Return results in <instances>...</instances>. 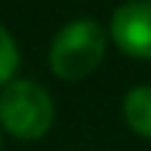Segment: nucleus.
Returning <instances> with one entry per match:
<instances>
[{
    "label": "nucleus",
    "mask_w": 151,
    "mask_h": 151,
    "mask_svg": "<svg viewBox=\"0 0 151 151\" xmlns=\"http://www.w3.org/2000/svg\"><path fill=\"white\" fill-rule=\"evenodd\" d=\"M106 53V28L95 17H76L56 31L48 50V65L56 78L81 81L98 70Z\"/></svg>",
    "instance_id": "nucleus-1"
},
{
    "label": "nucleus",
    "mask_w": 151,
    "mask_h": 151,
    "mask_svg": "<svg viewBox=\"0 0 151 151\" xmlns=\"http://www.w3.org/2000/svg\"><path fill=\"white\" fill-rule=\"evenodd\" d=\"M56 106L50 92L31 78H14L0 87V126L17 140H42L50 132Z\"/></svg>",
    "instance_id": "nucleus-2"
},
{
    "label": "nucleus",
    "mask_w": 151,
    "mask_h": 151,
    "mask_svg": "<svg viewBox=\"0 0 151 151\" xmlns=\"http://www.w3.org/2000/svg\"><path fill=\"white\" fill-rule=\"evenodd\" d=\"M109 37L120 53L151 59V0H126L109 20Z\"/></svg>",
    "instance_id": "nucleus-3"
},
{
    "label": "nucleus",
    "mask_w": 151,
    "mask_h": 151,
    "mask_svg": "<svg viewBox=\"0 0 151 151\" xmlns=\"http://www.w3.org/2000/svg\"><path fill=\"white\" fill-rule=\"evenodd\" d=\"M123 120L134 134L151 140V84H137L123 95Z\"/></svg>",
    "instance_id": "nucleus-4"
},
{
    "label": "nucleus",
    "mask_w": 151,
    "mask_h": 151,
    "mask_svg": "<svg viewBox=\"0 0 151 151\" xmlns=\"http://www.w3.org/2000/svg\"><path fill=\"white\" fill-rule=\"evenodd\" d=\"M17 67H20V48H17L14 37L9 34V28L0 25V87L14 81Z\"/></svg>",
    "instance_id": "nucleus-5"
},
{
    "label": "nucleus",
    "mask_w": 151,
    "mask_h": 151,
    "mask_svg": "<svg viewBox=\"0 0 151 151\" xmlns=\"http://www.w3.org/2000/svg\"><path fill=\"white\" fill-rule=\"evenodd\" d=\"M0 148H3V126H0Z\"/></svg>",
    "instance_id": "nucleus-6"
}]
</instances>
